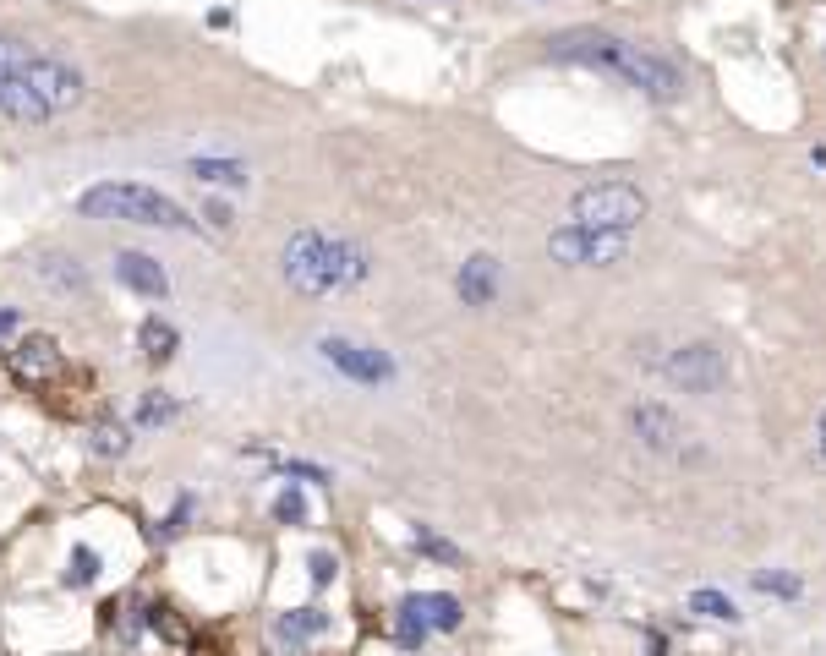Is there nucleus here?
<instances>
[{"label": "nucleus", "mask_w": 826, "mask_h": 656, "mask_svg": "<svg viewBox=\"0 0 826 656\" xmlns=\"http://www.w3.org/2000/svg\"><path fill=\"white\" fill-rule=\"evenodd\" d=\"M630 427H635V438L646 443V449H657V454H668L673 443H679V421H673V410L662 405V400H641L630 410Z\"/></svg>", "instance_id": "obj_10"}, {"label": "nucleus", "mask_w": 826, "mask_h": 656, "mask_svg": "<svg viewBox=\"0 0 826 656\" xmlns=\"http://www.w3.org/2000/svg\"><path fill=\"white\" fill-rule=\"evenodd\" d=\"M334 569H340V564H334V553H312V558H307L312 585H329V580H334Z\"/></svg>", "instance_id": "obj_28"}, {"label": "nucleus", "mask_w": 826, "mask_h": 656, "mask_svg": "<svg viewBox=\"0 0 826 656\" xmlns=\"http://www.w3.org/2000/svg\"><path fill=\"white\" fill-rule=\"evenodd\" d=\"M493 296H498V257H487V252L465 257V268H460V301H465V307H487Z\"/></svg>", "instance_id": "obj_11"}, {"label": "nucleus", "mask_w": 826, "mask_h": 656, "mask_svg": "<svg viewBox=\"0 0 826 656\" xmlns=\"http://www.w3.org/2000/svg\"><path fill=\"white\" fill-rule=\"evenodd\" d=\"M148 618H154V629H159V635H165V640H181V635H186V624H181L176 613H170V607H154V613H148Z\"/></svg>", "instance_id": "obj_26"}, {"label": "nucleus", "mask_w": 826, "mask_h": 656, "mask_svg": "<svg viewBox=\"0 0 826 656\" xmlns=\"http://www.w3.org/2000/svg\"><path fill=\"white\" fill-rule=\"evenodd\" d=\"M99 569H104V558L93 553V547H77L72 569H66V585H93V580H99Z\"/></svg>", "instance_id": "obj_20"}, {"label": "nucleus", "mask_w": 826, "mask_h": 656, "mask_svg": "<svg viewBox=\"0 0 826 656\" xmlns=\"http://www.w3.org/2000/svg\"><path fill=\"white\" fill-rule=\"evenodd\" d=\"M77 214L83 219H110V225H148V230H192L186 208L176 197L154 192L137 181H99L77 192Z\"/></svg>", "instance_id": "obj_3"}, {"label": "nucleus", "mask_w": 826, "mask_h": 656, "mask_svg": "<svg viewBox=\"0 0 826 656\" xmlns=\"http://www.w3.org/2000/svg\"><path fill=\"white\" fill-rule=\"evenodd\" d=\"M186 514H192V503L181 498L176 509H170V520H165V536H176V531H181V525H186Z\"/></svg>", "instance_id": "obj_29"}, {"label": "nucleus", "mask_w": 826, "mask_h": 656, "mask_svg": "<svg viewBox=\"0 0 826 656\" xmlns=\"http://www.w3.org/2000/svg\"><path fill=\"white\" fill-rule=\"evenodd\" d=\"M646 219V197L630 181H597L569 197V225L591 230H635Z\"/></svg>", "instance_id": "obj_5"}, {"label": "nucleus", "mask_w": 826, "mask_h": 656, "mask_svg": "<svg viewBox=\"0 0 826 656\" xmlns=\"http://www.w3.org/2000/svg\"><path fill=\"white\" fill-rule=\"evenodd\" d=\"M329 624H334V618L323 613V607H296V613H279L274 618V635L285 640V646H307V640L329 635Z\"/></svg>", "instance_id": "obj_13"}, {"label": "nucleus", "mask_w": 826, "mask_h": 656, "mask_svg": "<svg viewBox=\"0 0 826 656\" xmlns=\"http://www.w3.org/2000/svg\"><path fill=\"white\" fill-rule=\"evenodd\" d=\"M750 585L761 596H777V602H794V596L805 591V585H799V574H783V569H755Z\"/></svg>", "instance_id": "obj_16"}, {"label": "nucleus", "mask_w": 826, "mask_h": 656, "mask_svg": "<svg viewBox=\"0 0 826 656\" xmlns=\"http://www.w3.org/2000/svg\"><path fill=\"white\" fill-rule=\"evenodd\" d=\"M548 252L553 263L564 268H608V263H624L630 252V230H591V225H564L548 236Z\"/></svg>", "instance_id": "obj_6"}, {"label": "nucleus", "mask_w": 826, "mask_h": 656, "mask_svg": "<svg viewBox=\"0 0 826 656\" xmlns=\"http://www.w3.org/2000/svg\"><path fill=\"white\" fill-rule=\"evenodd\" d=\"M821 454H826V410H821Z\"/></svg>", "instance_id": "obj_32"}, {"label": "nucleus", "mask_w": 826, "mask_h": 656, "mask_svg": "<svg viewBox=\"0 0 826 656\" xmlns=\"http://www.w3.org/2000/svg\"><path fill=\"white\" fill-rule=\"evenodd\" d=\"M11 334H17V312H11V307H0V345H6Z\"/></svg>", "instance_id": "obj_30"}, {"label": "nucleus", "mask_w": 826, "mask_h": 656, "mask_svg": "<svg viewBox=\"0 0 826 656\" xmlns=\"http://www.w3.org/2000/svg\"><path fill=\"white\" fill-rule=\"evenodd\" d=\"M690 613H701V618H717V624H734V618H739V607L728 602L723 591H690Z\"/></svg>", "instance_id": "obj_19"}, {"label": "nucleus", "mask_w": 826, "mask_h": 656, "mask_svg": "<svg viewBox=\"0 0 826 656\" xmlns=\"http://www.w3.org/2000/svg\"><path fill=\"white\" fill-rule=\"evenodd\" d=\"M285 285L296 296H329V290H356L367 279V252L356 241L323 236V230H296L285 241Z\"/></svg>", "instance_id": "obj_2"}, {"label": "nucleus", "mask_w": 826, "mask_h": 656, "mask_svg": "<svg viewBox=\"0 0 826 656\" xmlns=\"http://www.w3.org/2000/svg\"><path fill=\"white\" fill-rule=\"evenodd\" d=\"M93 449L99 454H126V427H115V421H99V427H93Z\"/></svg>", "instance_id": "obj_23"}, {"label": "nucleus", "mask_w": 826, "mask_h": 656, "mask_svg": "<svg viewBox=\"0 0 826 656\" xmlns=\"http://www.w3.org/2000/svg\"><path fill=\"white\" fill-rule=\"evenodd\" d=\"M115 279H121L126 290H137V296H148V301L170 296V274L159 268V257H148V252H121L115 257Z\"/></svg>", "instance_id": "obj_9"}, {"label": "nucleus", "mask_w": 826, "mask_h": 656, "mask_svg": "<svg viewBox=\"0 0 826 656\" xmlns=\"http://www.w3.org/2000/svg\"><path fill=\"white\" fill-rule=\"evenodd\" d=\"M662 378H668L673 389H684V394H712V389H723L728 367H723V356H717L712 345H684V350H673V356L662 361Z\"/></svg>", "instance_id": "obj_7"}, {"label": "nucleus", "mask_w": 826, "mask_h": 656, "mask_svg": "<svg viewBox=\"0 0 826 656\" xmlns=\"http://www.w3.org/2000/svg\"><path fill=\"white\" fill-rule=\"evenodd\" d=\"M197 181H225V186H247V164L241 159H192Z\"/></svg>", "instance_id": "obj_17"}, {"label": "nucleus", "mask_w": 826, "mask_h": 656, "mask_svg": "<svg viewBox=\"0 0 826 656\" xmlns=\"http://www.w3.org/2000/svg\"><path fill=\"white\" fill-rule=\"evenodd\" d=\"M274 520H279V525H301V520H307V503H301L296 487H285V492L274 498Z\"/></svg>", "instance_id": "obj_22"}, {"label": "nucleus", "mask_w": 826, "mask_h": 656, "mask_svg": "<svg viewBox=\"0 0 826 656\" xmlns=\"http://www.w3.org/2000/svg\"><path fill=\"white\" fill-rule=\"evenodd\" d=\"M548 55L553 61H580V66H591V72H608V77H624L630 88H641L646 99H662V104H673L684 93V77L673 61H662L657 50L630 44V39H619V33H602V28L553 33Z\"/></svg>", "instance_id": "obj_1"}, {"label": "nucleus", "mask_w": 826, "mask_h": 656, "mask_svg": "<svg viewBox=\"0 0 826 656\" xmlns=\"http://www.w3.org/2000/svg\"><path fill=\"white\" fill-rule=\"evenodd\" d=\"M181 416V405L176 400H170V394L165 389H154V394H143V405H137V427H165V421H176Z\"/></svg>", "instance_id": "obj_18"}, {"label": "nucleus", "mask_w": 826, "mask_h": 656, "mask_svg": "<svg viewBox=\"0 0 826 656\" xmlns=\"http://www.w3.org/2000/svg\"><path fill=\"white\" fill-rule=\"evenodd\" d=\"M318 356L329 361L340 378H351V383H389L394 378V361L383 356V350H372V345H351V339H323L318 345Z\"/></svg>", "instance_id": "obj_8"}, {"label": "nucleus", "mask_w": 826, "mask_h": 656, "mask_svg": "<svg viewBox=\"0 0 826 656\" xmlns=\"http://www.w3.org/2000/svg\"><path fill=\"white\" fill-rule=\"evenodd\" d=\"M394 635H400V646H405V651H416V646L427 640V629H422V618H416L411 607H400V624H394Z\"/></svg>", "instance_id": "obj_24"}, {"label": "nucleus", "mask_w": 826, "mask_h": 656, "mask_svg": "<svg viewBox=\"0 0 826 656\" xmlns=\"http://www.w3.org/2000/svg\"><path fill=\"white\" fill-rule=\"evenodd\" d=\"M400 607H411L416 618H422V629H460V602L455 596H444V591H411Z\"/></svg>", "instance_id": "obj_12"}, {"label": "nucleus", "mask_w": 826, "mask_h": 656, "mask_svg": "<svg viewBox=\"0 0 826 656\" xmlns=\"http://www.w3.org/2000/svg\"><path fill=\"white\" fill-rule=\"evenodd\" d=\"M279 471L301 476V482H329V471H323V465H307V460H279Z\"/></svg>", "instance_id": "obj_27"}, {"label": "nucleus", "mask_w": 826, "mask_h": 656, "mask_svg": "<svg viewBox=\"0 0 826 656\" xmlns=\"http://www.w3.org/2000/svg\"><path fill=\"white\" fill-rule=\"evenodd\" d=\"M208 219H214V225H219V230H230V219H236V214H230V208H225V203H208Z\"/></svg>", "instance_id": "obj_31"}, {"label": "nucleus", "mask_w": 826, "mask_h": 656, "mask_svg": "<svg viewBox=\"0 0 826 656\" xmlns=\"http://www.w3.org/2000/svg\"><path fill=\"white\" fill-rule=\"evenodd\" d=\"M416 547H422L427 558H438V564H460V547L444 542V536H433L427 525H416Z\"/></svg>", "instance_id": "obj_21"}, {"label": "nucleus", "mask_w": 826, "mask_h": 656, "mask_svg": "<svg viewBox=\"0 0 826 656\" xmlns=\"http://www.w3.org/2000/svg\"><path fill=\"white\" fill-rule=\"evenodd\" d=\"M0 82H28V88L50 104V115H66L88 99V77L77 72L72 61L44 55L22 39H6V33H0Z\"/></svg>", "instance_id": "obj_4"}, {"label": "nucleus", "mask_w": 826, "mask_h": 656, "mask_svg": "<svg viewBox=\"0 0 826 656\" xmlns=\"http://www.w3.org/2000/svg\"><path fill=\"white\" fill-rule=\"evenodd\" d=\"M44 279H61V285H83V274L72 268V257H44Z\"/></svg>", "instance_id": "obj_25"}, {"label": "nucleus", "mask_w": 826, "mask_h": 656, "mask_svg": "<svg viewBox=\"0 0 826 656\" xmlns=\"http://www.w3.org/2000/svg\"><path fill=\"white\" fill-rule=\"evenodd\" d=\"M137 345H143V356L154 361V367H165V361L181 350V334L165 318H143V323H137Z\"/></svg>", "instance_id": "obj_15"}, {"label": "nucleus", "mask_w": 826, "mask_h": 656, "mask_svg": "<svg viewBox=\"0 0 826 656\" xmlns=\"http://www.w3.org/2000/svg\"><path fill=\"white\" fill-rule=\"evenodd\" d=\"M6 367L17 372V378H44V372H55V339H44V334L22 339L17 350H6Z\"/></svg>", "instance_id": "obj_14"}]
</instances>
